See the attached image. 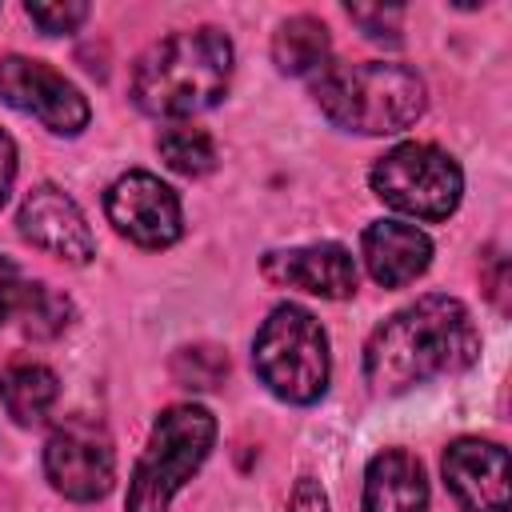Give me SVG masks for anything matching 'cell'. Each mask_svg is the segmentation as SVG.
<instances>
[{
    "label": "cell",
    "instance_id": "cell-1",
    "mask_svg": "<svg viewBox=\"0 0 512 512\" xmlns=\"http://www.w3.org/2000/svg\"><path fill=\"white\" fill-rule=\"evenodd\" d=\"M480 332L456 296H420L372 328L364 344V380L376 396L408 392L432 376L476 364Z\"/></svg>",
    "mask_w": 512,
    "mask_h": 512
},
{
    "label": "cell",
    "instance_id": "cell-2",
    "mask_svg": "<svg viewBox=\"0 0 512 512\" xmlns=\"http://www.w3.org/2000/svg\"><path fill=\"white\" fill-rule=\"evenodd\" d=\"M232 76V40L220 28H188L156 40L132 76V96L148 116H196L212 108Z\"/></svg>",
    "mask_w": 512,
    "mask_h": 512
},
{
    "label": "cell",
    "instance_id": "cell-3",
    "mask_svg": "<svg viewBox=\"0 0 512 512\" xmlns=\"http://www.w3.org/2000/svg\"><path fill=\"white\" fill-rule=\"evenodd\" d=\"M312 96L320 112L348 132L388 136L424 112V80L404 64L364 60V64H324Z\"/></svg>",
    "mask_w": 512,
    "mask_h": 512
},
{
    "label": "cell",
    "instance_id": "cell-4",
    "mask_svg": "<svg viewBox=\"0 0 512 512\" xmlns=\"http://www.w3.org/2000/svg\"><path fill=\"white\" fill-rule=\"evenodd\" d=\"M252 368L268 392L288 404H312L328 388V336L300 304H280L260 324Z\"/></svg>",
    "mask_w": 512,
    "mask_h": 512
},
{
    "label": "cell",
    "instance_id": "cell-5",
    "mask_svg": "<svg viewBox=\"0 0 512 512\" xmlns=\"http://www.w3.org/2000/svg\"><path fill=\"white\" fill-rule=\"evenodd\" d=\"M216 440V420L200 404L168 408L148 436V448L132 472L124 512H168V500L192 480V472L208 460Z\"/></svg>",
    "mask_w": 512,
    "mask_h": 512
},
{
    "label": "cell",
    "instance_id": "cell-6",
    "mask_svg": "<svg viewBox=\"0 0 512 512\" xmlns=\"http://www.w3.org/2000/svg\"><path fill=\"white\" fill-rule=\"evenodd\" d=\"M372 192L396 212L420 220H448L460 204L464 176L448 152L408 140L372 164Z\"/></svg>",
    "mask_w": 512,
    "mask_h": 512
},
{
    "label": "cell",
    "instance_id": "cell-7",
    "mask_svg": "<svg viewBox=\"0 0 512 512\" xmlns=\"http://www.w3.org/2000/svg\"><path fill=\"white\" fill-rule=\"evenodd\" d=\"M44 472L52 488L68 500H100L116 480V452L100 424L64 420L44 444Z\"/></svg>",
    "mask_w": 512,
    "mask_h": 512
},
{
    "label": "cell",
    "instance_id": "cell-8",
    "mask_svg": "<svg viewBox=\"0 0 512 512\" xmlns=\"http://www.w3.org/2000/svg\"><path fill=\"white\" fill-rule=\"evenodd\" d=\"M0 100L16 112L36 116L44 128H52L60 136H76L92 116L88 100L80 96V88L72 80H64L44 60H28V56L0 60Z\"/></svg>",
    "mask_w": 512,
    "mask_h": 512
},
{
    "label": "cell",
    "instance_id": "cell-9",
    "mask_svg": "<svg viewBox=\"0 0 512 512\" xmlns=\"http://www.w3.org/2000/svg\"><path fill=\"white\" fill-rule=\"evenodd\" d=\"M104 212L116 224V232L140 248H168L180 240L184 228L176 192L152 172L120 176L104 196Z\"/></svg>",
    "mask_w": 512,
    "mask_h": 512
},
{
    "label": "cell",
    "instance_id": "cell-10",
    "mask_svg": "<svg viewBox=\"0 0 512 512\" xmlns=\"http://www.w3.org/2000/svg\"><path fill=\"white\" fill-rule=\"evenodd\" d=\"M16 224L36 248H44L68 264H88L96 252V240H92V228H88L80 204L56 184H36L24 196Z\"/></svg>",
    "mask_w": 512,
    "mask_h": 512
},
{
    "label": "cell",
    "instance_id": "cell-11",
    "mask_svg": "<svg viewBox=\"0 0 512 512\" xmlns=\"http://www.w3.org/2000/svg\"><path fill=\"white\" fill-rule=\"evenodd\" d=\"M444 480L464 512H508V452L492 440H456L444 452Z\"/></svg>",
    "mask_w": 512,
    "mask_h": 512
},
{
    "label": "cell",
    "instance_id": "cell-12",
    "mask_svg": "<svg viewBox=\"0 0 512 512\" xmlns=\"http://www.w3.org/2000/svg\"><path fill=\"white\" fill-rule=\"evenodd\" d=\"M260 268L272 284L304 288L324 300H344L356 292V260L340 244H308V248L268 252Z\"/></svg>",
    "mask_w": 512,
    "mask_h": 512
},
{
    "label": "cell",
    "instance_id": "cell-13",
    "mask_svg": "<svg viewBox=\"0 0 512 512\" xmlns=\"http://www.w3.org/2000/svg\"><path fill=\"white\" fill-rule=\"evenodd\" d=\"M360 248H364V264H368L372 280L384 288L412 284L432 260V240L416 224H400V220L368 224Z\"/></svg>",
    "mask_w": 512,
    "mask_h": 512
},
{
    "label": "cell",
    "instance_id": "cell-14",
    "mask_svg": "<svg viewBox=\"0 0 512 512\" xmlns=\"http://www.w3.org/2000/svg\"><path fill=\"white\" fill-rule=\"evenodd\" d=\"M428 480L412 452L384 448L364 472V512H424Z\"/></svg>",
    "mask_w": 512,
    "mask_h": 512
},
{
    "label": "cell",
    "instance_id": "cell-15",
    "mask_svg": "<svg viewBox=\"0 0 512 512\" xmlns=\"http://www.w3.org/2000/svg\"><path fill=\"white\" fill-rule=\"evenodd\" d=\"M56 396H60L56 372L44 364H12L0 376V400L16 424H40L52 412Z\"/></svg>",
    "mask_w": 512,
    "mask_h": 512
},
{
    "label": "cell",
    "instance_id": "cell-16",
    "mask_svg": "<svg viewBox=\"0 0 512 512\" xmlns=\"http://www.w3.org/2000/svg\"><path fill=\"white\" fill-rule=\"evenodd\" d=\"M328 48H332L328 24L316 20V16H292L272 36V60L288 76H304V72L324 68L328 64Z\"/></svg>",
    "mask_w": 512,
    "mask_h": 512
},
{
    "label": "cell",
    "instance_id": "cell-17",
    "mask_svg": "<svg viewBox=\"0 0 512 512\" xmlns=\"http://www.w3.org/2000/svg\"><path fill=\"white\" fill-rule=\"evenodd\" d=\"M20 328L32 340H56L68 324H72V300L48 284H24L20 288V304H16Z\"/></svg>",
    "mask_w": 512,
    "mask_h": 512
},
{
    "label": "cell",
    "instance_id": "cell-18",
    "mask_svg": "<svg viewBox=\"0 0 512 512\" xmlns=\"http://www.w3.org/2000/svg\"><path fill=\"white\" fill-rule=\"evenodd\" d=\"M164 164L180 176H204L216 168V144L204 128H192V124H172L160 132L156 140Z\"/></svg>",
    "mask_w": 512,
    "mask_h": 512
},
{
    "label": "cell",
    "instance_id": "cell-19",
    "mask_svg": "<svg viewBox=\"0 0 512 512\" xmlns=\"http://www.w3.org/2000/svg\"><path fill=\"white\" fill-rule=\"evenodd\" d=\"M228 376V356L216 344H192L172 356V380L192 392H212Z\"/></svg>",
    "mask_w": 512,
    "mask_h": 512
},
{
    "label": "cell",
    "instance_id": "cell-20",
    "mask_svg": "<svg viewBox=\"0 0 512 512\" xmlns=\"http://www.w3.org/2000/svg\"><path fill=\"white\" fill-rule=\"evenodd\" d=\"M28 20L44 32V36H60V32H76L88 20V4L68 0V4H28Z\"/></svg>",
    "mask_w": 512,
    "mask_h": 512
},
{
    "label": "cell",
    "instance_id": "cell-21",
    "mask_svg": "<svg viewBox=\"0 0 512 512\" xmlns=\"http://www.w3.org/2000/svg\"><path fill=\"white\" fill-rule=\"evenodd\" d=\"M348 16L364 28L368 40H400V24H404V8H384V4H348Z\"/></svg>",
    "mask_w": 512,
    "mask_h": 512
},
{
    "label": "cell",
    "instance_id": "cell-22",
    "mask_svg": "<svg viewBox=\"0 0 512 512\" xmlns=\"http://www.w3.org/2000/svg\"><path fill=\"white\" fill-rule=\"evenodd\" d=\"M20 288H24V280H20L16 264H12L8 256H0V324L16 312V304H20Z\"/></svg>",
    "mask_w": 512,
    "mask_h": 512
},
{
    "label": "cell",
    "instance_id": "cell-23",
    "mask_svg": "<svg viewBox=\"0 0 512 512\" xmlns=\"http://www.w3.org/2000/svg\"><path fill=\"white\" fill-rule=\"evenodd\" d=\"M288 512H328V496H324V488H320L312 476L296 480L292 500H288Z\"/></svg>",
    "mask_w": 512,
    "mask_h": 512
},
{
    "label": "cell",
    "instance_id": "cell-24",
    "mask_svg": "<svg viewBox=\"0 0 512 512\" xmlns=\"http://www.w3.org/2000/svg\"><path fill=\"white\" fill-rule=\"evenodd\" d=\"M12 180H16V144H12V136L0 128V204L8 200Z\"/></svg>",
    "mask_w": 512,
    "mask_h": 512
}]
</instances>
